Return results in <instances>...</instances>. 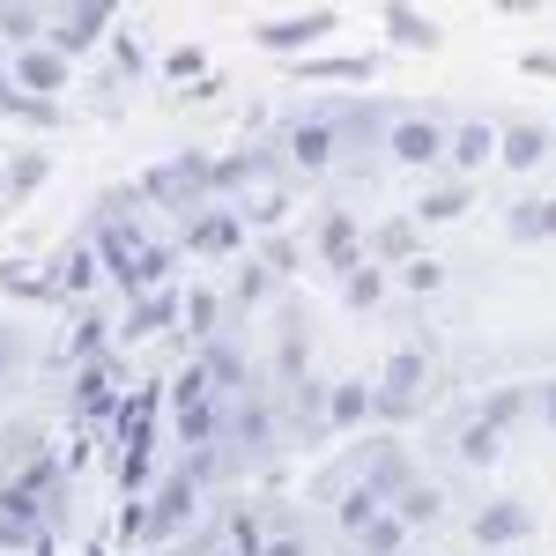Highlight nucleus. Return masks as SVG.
I'll return each instance as SVG.
<instances>
[{
  "instance_id": "obj_35",
  "label": "nucleus",
  "mask_w": 556,
  "mask_h": 556,
  "mask_svg": "<svg viewBox=\"0 0 556 556\" xmlns=\"http://www.w3.org/2000/svg\"><path fill=\"white\" fill-rule=\"evenodd\" d=\"M475 416H490L497 430L527 424V416H534V386H527V379H505V386H490V393L475 401Z\"/></svg>"
},
{
  "instance_id": "obj_37",
  "label": "nucleus",
  "mask_w": 556,
  "mask_h": 556,
  "mask_svg": "<svg viewBox=\"0 0 556 556\" xmlns=\"http://www.w3.org/2000/svg\"><path fill=\"white\" fill-rule=\"evenodd\" d=\"M253 253L267 260V267H275V275H282V282H290V275H298L304 260H312V238H304V230H290V223H282V230H260V238H253Z\"/></svg>"
},
{
  "instance_id": "obj_27",
  "label": "nucleus",
  "mask_w": 556,
  "mask_h": 556,
  "mask_svg": "<svg viewBox=\"0 0 556 556\" xmlns=\"http://www.w3.org/2000/svg\"><path fill=\"white\" fill-rule=\"evenodd\" d=\"M505 238L519 245H556V193H519L505 208Z\"/></svg>"
},
{
  "instance_id": "obj_47",
  "label": "nucleus",
  "mask_w": 556,
  "mask_h": 556,
  "mask_svg": "<svg viewBox=\"0 0 556 556\" xmlns=\"http://www.w3.org/2000/svg\"><path fill=\"white\" fill-rule=\"evenodd\" d=\"M497 8H505V15H534L542 0H497Z\"/></svg>"
},
{
  "instance_id": "obj_52",
  "label": "nucleus",
  "mask_w": 556,
  "mask_h": 556,
  "mask_svg": "<svg viewBox=\"0 0 556 556\" xmlns=\"http://www.w3.org/2000/svg\"><path fill=\"white\" fill-rule=\"evenodd\" d=\"M408 556H445V549H408Z\"/></svg>"
},
{
  "instance_id": "obj_3",
  "label": "nucleus",
  "mask_w": 556,
  "mask_h": 556,
  "mask_svg": "<svg viewBox=\"0 0 556 556\" xmlns=\"http://www.w3.org/2000/svg\"><path fill=\"white\" fill-rule=\"evenodd\" d=\"M119 401H127V349H104L67 371V424L75 430H104Z\"/></svg>"
},
{
  "instance_id": "obj_28",
  "label": "nucleus",
  "mask_w": 556,
  "mask_h": 556,
  "mask_svg": "<svg viewBox=\"0 0 556 556\" xmlns=\"http://www.w3.org/2000/svg\"><path fill=\"white\" fill-rule=\"evenodd\" d=\"M0 298L60 312V290H52V267H45V260H0Z\"/></svg>"
},
{
  "instance_id": "obj_25",
  "label": "nucleus",
  "mask_w": 556,
  "mask_h": 556,
  "mask_svg": "<svg viewBox=\"0 0 556 556\" xmlns=\"http://www.w3.org/2000/svg\"><path fill=\"white\" fill-rule=\"evenodd\" d=\"M312 371V334H304V312L298 304H282L275 312V386H290Z\"/></svg>"
},
{
  "instance_id": "obj_20",
  "label": "nucleus",
  "mask_w": 556,
  "mask_h": 556,
  "mask_svg": "<svg viewBox=\"0 0 556 556\" xmlns=\"http://www.w3.org/2000/svg\"><path fill=\"white\" fill-rule=\"evenodd\" d=\"M364 424H379V379L349 371V379L327 386V430L342 438V430H364Z\"/></svg>"
},
{
  "instance_id": "obj_14",
  "label": "nucleus",
  "mask_w": 556,
  "mask_h": 556,
  "mask_svg": "<svg viewBox=\"0 0 556 556\" xmlns=\"http://www.w3.org/2000/svg\"><path fill=\"white\" fill-rule=\"evenodd\" d=\"M282 75L290 83H379L386 75V52H298V60H282Z\"/></svg>"
},
{
  "instance_id": "obj_22",
  "label": "nucleus",
  "mask_w": 556,
  "mask_h": 556,
  "mask_svg": "<svg viewBox=\"0 0 556 556\" xmlns=\"http://www.w3.org/2000/svg\"><path fill=\"white\" fill-rule=\"evenodd\" d=\"M379 23H386V45H393V52H438V45H445V23L424 15L416 0H386Z\"/></svg>"
},
{
  "instance_id": "obj_41",
  "label": "nucleus",
  "mask_w": 556,
  "mask_h": 556,
  "mask_svg": "<svg viewBox=\"0 0 556 556\" xmlns=\"http://www.w3.org/2000/svg\"><path fill=\"white\" fill-rule=\"evenodd\" d=\"M38 453H45V430L38 424H23V416H15V424L0 430V475L23 468V460H38Z\"/></svg>"
},
{
  "instance_id": "obj_2",
  "label": "nucleus",
  "mask_w": 556,
  "mask_h": 556,
  "mask_svg": "<svg viewBox=\"0 0 556 556\" xmlns=\"http://www.w3.org/2000/svg\"><path fill=\"white\" fill-rule=\"evenodd\" d=\"M430 386H438V356H430L424 342H401L379 364V424L386 430L416 424V416H424V401H430Z\"/></svg>"
},
{
  "instance_id": "obj_49",
  "label": "nucleus",
  "mask_w": 556,
  "mask_h": 556,
  "mask_svg": "<svg viewBox=\"0 0 556 556\" xmlns=\"http://www.w3.org/2000/svg\"><path fill=\"white\" fill-rule=\"evenodd\" d=\"M89 8H104V15H119V8H127V0H89Z\"/></svg>"
},
{
  "instance_id": "obj_24",
  "label": "nucleus",
  "mask_w": 556,
  "mask_h": 556,
  "mask_svg": "<svg viewBox=\"0 0 556 556\" xmlns=\"http://www.w3.org/2000/svg\"><path fill=\"white\" fill-rule=\"evenodd\" d=\"M282 290V275L267 267L260 253H238V267H230V282H223V298H230V319H245V312H260V304Z\"/></svg>"
},
{
  "instance_id": "obj_34",
  "label": "nucleus",
  "mask_w": 556,
  "mask_h": 556,
  "mask_svg": "<svg viewBox=\"0 0 556 556\" xmlns=\"http://www.w3.org/2000/svg\"><path fill=\"white\" fill-rule=\"evenodd\" d=\"M386 290H393V267H386L379 253L364 260V267H349V275H342V304H349V312H379Z\"/></svg>"
},
{
  "instance_id": "obj_31",
  "label": "nucleus",
  "mask_w": 556,
  "mask_h": 556,
  "mask_svg": "<svg viewBox=\"0 0 556 556\" xmlns=\"http://www.w3.org/2000/svg\"><path fill=\"white\" fill-rule=\"evenodd\" d=\"M371 253L386 260V267H401V260L424 253V223H416V208L386 215V223H371Z\"/></svg>"
},
{
  "instance_id": "obj_38",
  "label": "nucleus",
  "mask_w": 556,
  "mask_h": 556,
  "mask_svg": "<svg viewBox=\"0 0 556 556\" xmlns=\"http://www.w3.org/2000/svg\"><path fill=\"white\" fill-rule=\"evenodd\" d=\"M104 60H112V83H149V45L134 38V30H119L112 23V38H104Z\"/></svg>"
},
{
  "instance_id": "obj_46",
  "label": "nucleus",
  "mask_w": 556,
  "mask_h": 556,
  "mask_svg": "<svg viewBox=\"0 0 556 556\" xmlns=\"http://www.w3.org/2000/svg\"><path fill=\"white\" fill-rule=\"evenodd\" d=\"M534 416H542V424L556 430V379H542V386H534Z\"/></svg>"
},
{
  "instance_id": "obj_5",
  "label": "nucleus",
  "mask_w": 556,
  "mask_h": 556,
  "mask_svg": "<svg viewBox=\"0 0 556 556\" xmlns=\"http://www.w3.org/2000/svg\"><path fill=\"white\" fill-rule=\"evenodd\" d=\"M445 149H453V119H438L424 104H401L393 127H386V164L393 172H445Z\"/></svg>"
},
{
  "instance_id": "obj_44",
  "label": "nucleus",
  "mask_w": 556,
  "mask_h": 556,
  "mask_svg": "<svg viewBox=\"0 0 556 556\" xmlns=\"http://www.w3.org/2000/svg\"><path fill=\"white\" fill-rule=\"evenodd\" d=\"M519 75H534V83H556V52H549V45L519 52Z\"/></svg>"
},
{
  "instance_id": "obj_42",
  "label": "nucleus",
  "mask_w": 556,
  "mask_h": 556,
  "mask_svg": "<svg viewBox=\"0 0 556 556\" xmlns=\"http://www.w3.org/2000/svg\"><path fill=\"white\" fill-rule=\"evenodd\" d=\"M260 556H319V542H312V527H298L290 513H275V534H267Z\"/></svg>"
},
{
  "instance_id": "obj_33",
  "label": "nucleus",
  "mask_w": 556,
  "mask_h": 556,
  "mask_svg": "<svg viewBox=\"0 0 556 556\" xmlns=\"http://www.w3.org/2000/svg\"><path fill=\"white\" fill-rule=\"evenodd\" d=\"M223 327H230V298L208 290V282H193V290H186V334H193V349L215 342Z\"/></svg>"
},
{
  "instance_id": "obj_36",
  "label": "nucleus",
  "mask_w": 556,
  "mask_h": 556,
  "mask_svg": "<svg viewBox=\"0 0 556 556\" xmlns=\"http://www.w3.org/2000/svg\"><path fill=\"white\" fill-rule=\"evenodd\" d=\"M393 505L408 513V527H416V534L445 527V490H438V482H424V475H408V482L393 490Z\"/></svg>"
},
{
  "instance_id": "obj_15",
  "label": "nucleus",
  "mask_w": 556,
  "mask_h": 556,
  "mask_svg": "<svg viewBox=\"0 0 556 556\" xmlns=\"http://www.w3.org/2000/svg\"><path fill=\"white\" fill-rule=\"evenodd\" d=\"M104 349H119V312H104V304H75V319L60 327V364L75 371V364H89V356H104Z\"/></svg>"
},
{
  "instance_id": "obj_51",
  "label": "nucleus",
  "mask_w": 556,
  "mask_h": 556,
  "mask_svg": "<svg viewBox=\"0 0 556 556\" xmlns=\"http://www.w3.org/2000/svg\"><path fill=\"white\" fill-rule=\"evenodd\" d=\"M8 52H15V45H8V38H0V67H8Z\"/></svg>"
},
{
  "instance_id": "obj_18",
  "label": "nucleus",
  "mask_w": 556,
  "mask_h": 556,
  "mask_svg": "<svg viewBox=\"0 0 556 556\" xmlns=\"http://www.w3.org/2000/svg\"><path fill=\"white\" fill-rule=\"evenodd\" d=\"M0 119H8V127H30V134H60L67 127V104L45 97V89H30V83H15V75L0 67Z\"/></svg>"
},
{
  "instance_id": "obj_40",
  "label": "nucleus",
  "mask_w": 556,
  "mask_h": 556,
  "mask_svg": "<svg viewBox=\"0 0 556 556\" xmlns=\"http://www.w3.org/2000/svg\"><path fill=\"white\" fill-rule=\"evenodd\" d=\"M52 30V15H45L38 0H15V8H0V38L8 45H38Z\"/></svg>"
},
{
  "instance_id": "obj_45",
  "label": "nucleus",
  "mask_w": 556,
  "mask_h": 556,
  "mask_svg": "<svg viewBox=\"0 0 556 556\" xmlns=\"http://www.w3.org/2000/svg\"><path fill=\"white\" fill-rule=\"evenodd\" d=\"M223 89H230V75H201V83H186V104H215V97H223Z\"/></svg>"
},
{
  "instance_id": "obj_11",
  "label": "nucleus",
  "mask_w": 556,
  "mask_h": 556,
  "mask_svg": "<svg viewBox=\"0 0 556 556\" xmlns=\"http://www.w3.org/2000/svg\"><path fill=\"white\" fill-rule=\"evenodd\" d=\"M542 534V519H534V505L527 497H513V490H497V497H482L468 519V542L475 549H527Z\"/></svg>"
},
{
  "instance_id": "obj_32",
  "label": "nucleus",
  "mask_w": 556,
  "mask_h": 556,
  "mask_svg": "<svg viewBox=\"0 0 556 556\" xmlns=\"http://www.w3.org/2000/svg\"><path fill=\"white\" fill-rule=\"evenodd\" d=\"M349 549H364V556H408V549H416V527H408V513H401V505H386V513L371 519Z\"/></svg>"
},
{
  "instance_id": "obj_7",
  "label": "nucleus",
  "mask_w": 556,
  "mask_h": 556,
  "mask_svg": "<svg viewBox=\"0 0 556 556\" xmlns=\"http://www.w3.org/2000/svg\"><path fill=\"white\" fill-rule=\"evenodd\" d=\"M178 245H186V260H238L253 245V223H245L238 201H208V208H193L178 223Z\"/></svg>"
},
{
  "instance_id": "obj_39",
  "label": "nucleus",
  "mask_w": 556,
  "mask_h": 556,
  "mask_svg": "<svg viewBox=\"0 0 556 556\" xmlns=\"http://www.w3.org/2000/svg\"><path fill=\"white\" fill-rule=\"evenodd\" d=\"M393 282H401L408 298H438V290L453 282V267H445V260H430V253H416V260H401V267H393Z\"/></svg>"
},
{
  "instance_id": "obj_9",
  "label": "nucleus",
  "mask_w": 556,
  "mask_h": 556,
  "mask_svg": "<svg viewBox=\"0 0 556 556\" xmlns=\"http://www.w3.org/2000/svg\"><path fill=\"white\" fill-rule=\"evenodd\" d=\"M342 30V8H298V15H267L253 23V45L267 60H298V52H319V45H334Z\"/></svg>"
},
{
  "instance_id": "obj_19",
  "label": "nucleus",
  "mask_w": 556,
  "mask_h": 556,
  "mask_svg": "<svg viewBox=\"0 0 556 556\" xmlns=\"http://www.w3.org/2000/svg\"><path fill=\"white\" fill-rule=\"evenodd\" d=\"M475 193H482V178L438 172V178H424V193H416L408 208H416V223H424V230H438V223H460V215L475 208Z\"/></svg>"
},
{
  "instance_id": "obj_43",
  "label": "nucleus",
  "mask_w": 556,
  "mask_h": 556,
  "mask_svg": "<svg viewBox=\"0 0 556 556\" xmlns=\"http://www.w3.org/2000/svg\"><path fill=\"white\" fill-rule=\"evenodd\" d=\"M201 75H208V52H201V45H172V52H164V83H201Z\"/></svg>"
},
{
  "instance_id": "obj_53",
  "label": "nucleus",
  "mask_w": 556,
  "mask_h": 556,
  "mask_svg": "<svg viewBox=\"0 0 556 556\" xmlns=\"http://www.w3.org/2000/svg\"><path fill=\"white\" fill-rule=\"evenodd\" d=\"M0 8H15V0H0Z\"/></svg>"
},
{
  "instance_id": "obj_17",
  "label": "nucleus",
  "mask_w": 556,
  "mask_h": 556,
  "mask_svg": "<svg viewBox=\"0 0 556 556\" xmlns=\"http://www.w3.org/2000/svg\"><path fill=\"white\" fill-rule=\"evenodd\" d=\"M8 75L30 83V89H45V97H67V83H75V52H60L52 38L15 45V52H8Z\"/></svg>"
},
{
  "instance_id": "obj_29",
  "label": "nucleus",
  "mask_w": 556,
  "mask_h": 556,
  "mask_svg": "<svg viewBox=\"0 0 556 556\" xmlns=\"http://www.w3.org/2000/svg\"><path fill=\"white\" fill-rule=\"evenodd\" d=\"M453 460H460V468H497V460H505V430L468 408L460 430H453Z\"/></svg>"
},
{
  "instance_id": "obj_16",
  "label": "nucleus",
  "mask_w": 556,
  "mask_h": 556,
  "mask_svg": "<svg viewBox=\"0 0 556 556\" xmlns=\"http://www.w3.org/2000/svg\"><path fill=\"white\" fill-rule=\"evenodd\" d=\"M549 156H556V127L549 119H505V134H497V172L534 178Z\"/></svg>"
},
{
  "instance_id": "obj_1",
  "label": "nucleus",
  "mask_w": 556,
  "mask_h": 556,
  "mask_svg": "<svg viewBox=\"0 0 556 556\" xmlns=\"http://www.w3.org/2000/svg\"><path fill=\"white\" fill-rule=\"evenodd\" d=\"M141 193H149V208H164L172 223H186L193 208H208V201H223L215 193V149H178L164 164H149L141 172Z\"/></svg>"
},
{
  "instance_id": "obj_6",
  "label": "nucleus",
  "mask_w": 556,
  "mask_h": 556,
  "mask_svg": "<svg viewBox=\"0 0 556 556\" xmlns=\"http://www.w3.org/2000/svg\"><path fill=\"white\" fill-rule=\"evenodd\" d=\"M304 238H312V267H327L334 282H342L349 267H364V260H371V230L356 223L349 201H327V208L304 223Z\"/></svg>"
},
{
  "instance_id": "obj_26",
  "label": "nucleus",
  "mask_w": 556,
  "mask_h": 556,
  "mask_svg": "<svg viewBox=\"0 0 556 556\" xmlns=\"http://www.w3.org/2000/svg\"><path fill=\"white\" fill-rule=\"evenodd\" d=\"M193 356L208 364L215 393H245V386L260 379V371H253V356H245V342H238V334H215V342H201V349H193Z\"/></svg>"
},
{
  "instance_id": "obj_8",
  "label": "nucleus",
  "mask_w": 556,
  "mask_h": 556,
  "mask_svg": "<svg viewBox=\"0 0 556 556\" xmlns=\"http://www.w3.org/2000/svg\"><path fill=\"white\" fill-rule=\"evenodd\" d=\"M290 156H282V141H245V149H230V156H215V193L223 201H245L260 186H290Z\"/></svg>"
},
{
  "instance_id": "obj_10",
  "label": "nucleus",
  "mask_w": 556,
  "mask_h": 556,
  "mask_svg": "<svg viewBox=\"0 0 556 556\" xmlns=\"http://www.w3.org/2000/svg\"><path fill=\"white\" fill-rule=\"evenodd\" d=\"M201 497H208V482L186 468V460H172V468L156 475V490H149V513H156V549H178V534L201 519Z\"/></svg>"
},
{
  "instance_id": "obj_50",
  "label": "nucleus",
  "mask_w": 556,
  "mask_h": 556,
  "mask_svg": "<svg viewBox=\"0 0 556 556\" xmlns=\"http://www.w3.org/2000/svg\"><path fill=\"white\" fill-rule=\"evenodd\" d=\"M0 208H8V156H0Z\"/></svg>"
},
{
  "instance_id": "obj_48",
  "label": "nucleus",
  "mask_w": 556,
  "mask_h": 556,
  "mask_svg": "<svg viewBox=\"0 0 556 556\" xmlns=\"http://www.w3.org/2000/svg\"><path fill=\"white\" fill-rule=\"evenodd\" d=\"M83 556H127V549H119V542H97V549H83Z\"/></svg>"
},
{
  "instance_id": "obj_21",
  "label": "nucleus",
  "mask_w": 556,
  "mask_h": 556,
  "mask_svg": "<svg viewBox=\"0 0 556 556\" xmlns=\"http://www.w3.org/2000/svg\"><path fill=\"white\" fill-rule=\"evenodd\" d=\"M45 38L60 45V52H75V60H83V52H104L112 15H104V8H89V0H67V8L52 15V30H45Z\"/></svg>"
},
{
  "instance_id": "obj_13",
  "label": "nucleus",
  "mask_w": 556,
  "mask_h": 556,
  "mask_svg": "<svg viewBox=\"0 0 556 556\" xmlns=\"http://www.w3.org/2000/svg\"><path fill=\"white\" fill-rule=\"evenodd\" d=\"M178 319H186V290H178V282H156V290H141V298L119 304V349L156 342V334H172Z\"/></svg>"
},
{
  "instance_id": "obj_4",
  "label": "nucleus",
  "mask_w": 556,
  "mask_h": 556,
  "mask_svg": "<svg viewBox=\"0 0 556 556\" xmlns=\"http://www.w3.org/2000/svg\"><path fill=\"white\" fill-rule=\"evenodd\" d=\"M275 141H282V156H290V172H298V178H334V172L349 164L342 127H334V112H327V104L290 112V119L275 127Z\"/></svg>"
},
{
  "instance_id": "obj_12",
  "label": "nucleus",
  "mask_w": 556,
  "mask_h": 556,
  "mask_svg": "<svg viewBox=\"0 0 556 556\" xmlns=\"http://www.w3.org/2000/svg\"><path fill=\"white\" fill-rule=\"evenodd\" d=\"M45 267H52V290H60V312H75V304L97 298V282H104V260H97V238L89 230H75V238H60L52 253H45Z\"/></svg>"
},
{
  "instance_id": "obj_30",
  "label": "nucleus",
  "mask_w": 556,
  "mask_h": 556,
  "mask_svg": "<svg viewBox=\"0 0 556 556\" xmlns=\"http://www.w3.org/2000/svg\"><path fill=\"white\" fill-rule=\"evenodd\" d=\"M45 178H52V149H38V141H15V149H8V208H23Z\"/></svg>"
},
{
  "instance_id": "obj_23",
  "label": "nucleus",
  "mask_w": 556,
  "mask_h": 556,
  "mask_svg": "<svg viewBox=\"0 0 556 556\" xmlns=\"http://www.w3.org/2000/svg\"><path fill=\"white\" fill-rule=\"evenodd\" d=\"M497 134H505V119H453V149H445V172L482 178L490 164H497Z\"/></svg>"
}]
</instances>
